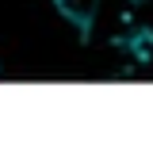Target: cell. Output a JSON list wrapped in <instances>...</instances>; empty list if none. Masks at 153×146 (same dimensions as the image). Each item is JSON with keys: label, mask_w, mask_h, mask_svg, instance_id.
I'll list each match as a JSON object with an SVG mask.
<instances>
[{"label": "cell", "mask_w": 153, "mask_h": 146, "mask_svg": "<svg viewBox=\"0 0 153 146\" xmlns=\"http://www.w3.org/2000/svg\"><path fill=\"white\" fill-rule=\"evenodd\" d=\"M54 8H57V16L65 19L80 38L92 35L96 19H100V0H54Z\"/></svg>", "instance_id": "obj_1"}, {"label": "cell", "mask_w": 153, "mask_h": 146, "mask_svg": "<svg viewBox=\"0 0 153 146\" xmlns=\"http://www.w3.org/2000/svg\"><path fill=\"white\" fill-rule=\"evenodd\" d=\"M115 42H119V50L130 54L134 62H153V27L149 23H134L130 31H123Z\"/></svg>", "instance_id": "obj_2"}, {"label": "cell", "mask_w": 153, "mask_h": 146, "mask_svg": "<svg viewBox=\"0 0 153 146\" xmlns=\"http://www.w3.org/2000/svg\"><path fill=\"white\" fill-rule=\"evenodd\" d=\"M126 4H153V0H126Z\"/></svg>", "instance_id": "obj_3"}]
</instances>
